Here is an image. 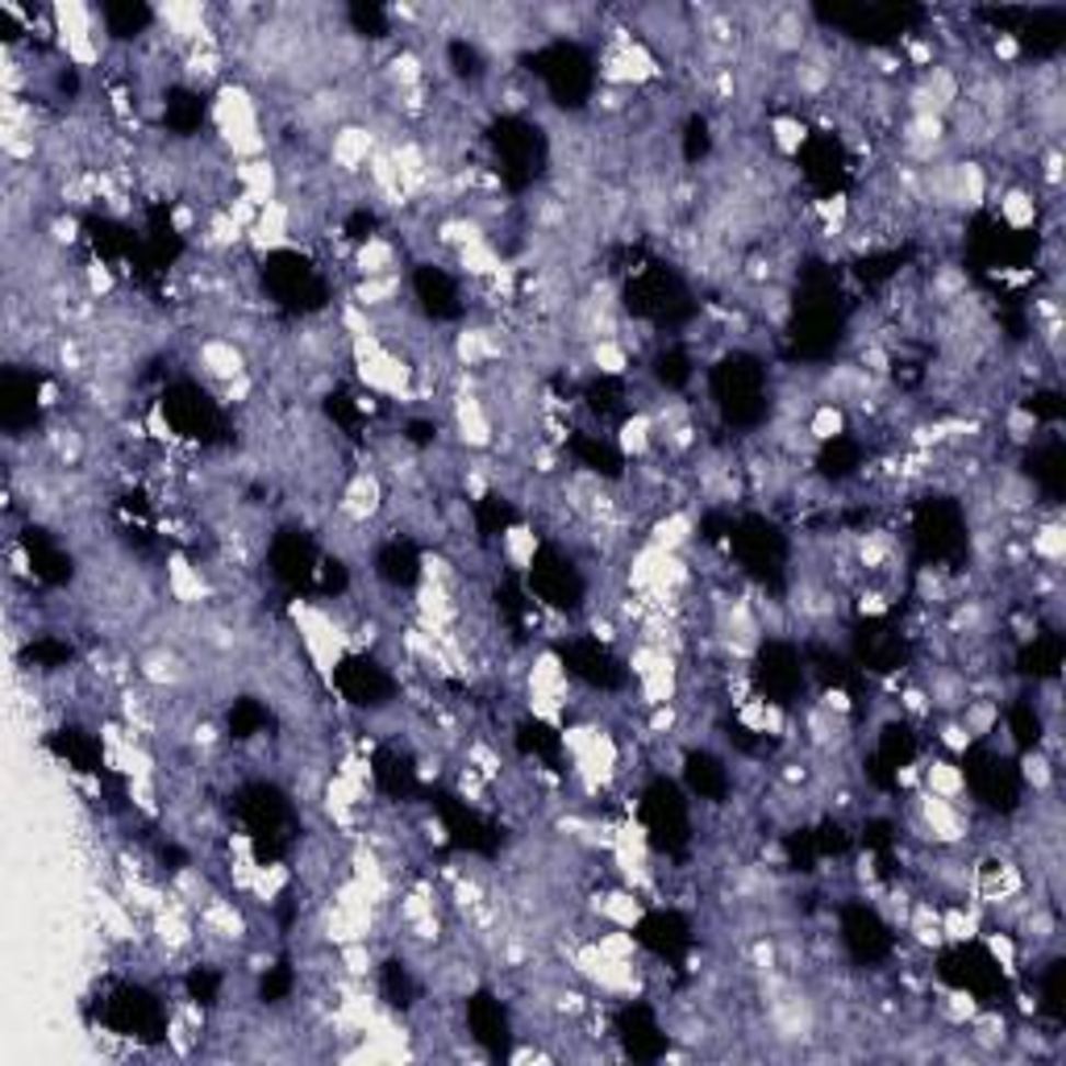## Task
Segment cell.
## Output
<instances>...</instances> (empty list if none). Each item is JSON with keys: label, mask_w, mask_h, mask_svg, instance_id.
Here are the masks:
<instances>
[{"label": "cell", "mask_w": 1066, "mask_h": 1066, "mask_svg": "<svg viewBox=\"0 0 1066 1066\" xmlns=\"http://www.w3.org/2000/svg\"><path fill=\"white\" fill-rule=\"evenodd\" d=\"M1004 429H1008V438H1012V442H1029V438H1033V429H1038L1033 409L1012 404V409H1008V417H1004Z\"/></svg>", "instance_id": "cell-20"}, {"label": "cell", "mask_w": 1066, "mask_h": 1066, "mask_svg": "<svg viewBox=\"0 0 1066 1066\" xmlns=\"http://www.w3.org/2000/svg\"><path fill=\"white\" fill-rule=\"evenodd\" d=\"M450 421H455V434L467 450H492L496 446V425H492V413H488L480 392H455Z\"/></svg>", "instance_id": "cell-1"}, {"label": "cell", "mask_w": 1066, "mask_h": 1066, "mask_svg": "<svg viewBox=\"0 0 1066 1066\" xmlns=\"http://www.w3.org/2000/svg\"><path fill=\"white\" fill-rule=\"evenodd\" d=\"M196 363H200V371L213 379V383H233V379L251 376L247 371V351L233 342V337H205L200 342V351H196Z\"/></svg>", "instance_id": "cell-2"}, {"label": "cell", "mask_w": 1066, "mask_h": 1066, "mask_svg": "<svg viewBox=\"0 0 1066 1066\" xmlns=\"http://www.w3.org/2000/svg\"><path fill=\"white\" fill-rule=\"evenodd\" d=\"M920 779H925V792L941 795V800H959L966 792V771L954 758H929L920 767Z\"/></svg>", "instance_id": "cell-11"}, {"label": "cell", "mask_w": 1066, "mask_h": 1066, "mask_svg": "<svg viewBox=\"0 0 1066 1066\" xmlns=\"http://www.w3.org/2000/svg\"><path fill=\"white\" fill-rule=\"evenodd\" d=\"M992 55H996L1000 64H1017V59H1021V43H1017L1012 34H1000V38L992 43Z\"/></svg>", "instance_id": "cell-22"}, {"label": "cell", "mask_w": 1066, "mask_h": 1066, "mask_svg": "<svg viewBox=\"0 0 1066 1066\" xmlns=\"http://www.w3.org/2000/svg\"><path fill=\"white\" fill-rule=\"evenodd\" d=\"M168 596L180 600L184 608H196L205 600V575L200 566H192L184 554H171L168 559Z\"/></svg>", "instance_id": "cell-8"}, {"label": "cell", "mask_w": 1066, "mask_h": 1066, "mask_svg": "<svg viewBox=\"0 0 1066 1066\" xmlns=\"http://www.w3.org/2000/svg\"><path fill=\"white\" fill-rule=\"evenodd\" d=\"M938 742L945 746L950 754H966V750H975V737L971 733L962 730V721H945L938 730Z\"/></svg>", "instance_id": "cell-21"}, {"label": "cell", "mask_w": 1066, "mask_h": 1066, "mask_svg": "<svg viewBox=\"0 0 1066 1066\" xmlns=\"http://www.w3.org/2000/svg\"><path fill=\"white\" fill-rule=\"evenodd\" d=\"M1017 775H1021L1024 788H1033V792H1050V788H1054V758H1050L1045 750H1024Z\"/></svg>", "instance_id": "cell-17"}, {"label": "cell", "mask_w": 1066, "mask_h": 1066, "mask_svg": "<svg viewBox=\"0 0 1066 1066\" xmlns=\"http://www.w3.org/2000/svg\"><path fill=\"white\" fill-rule=\"evenodd\" d=\"M696 529V521H691L688 508H667V513H658V521L650 525V546L654 550H670V554H679L684 546H691V534Z\"/></svg>", "instance_id": "cell-7"}, {"label": "cell", "mask_w": 1066, "mask_h": 1066, "mask_svg": "<svg viewBox=\"0 0 1066 1066\" xmlns=\"http://www.w3.org/2000/svg\"><path fill=\"white\" fill-rule=\"evenodd\" d=\"M538 550H542V542H538V529H534V525H508V529H504L501 554L513 571H534Z\"/></svg>", "instance_id": "cell-13"}, {"label": "cell", "mask_w": 1066, "mask_h": 1066, "mask_svg": "<svg viewBox=\"0 0 1066 1066\" xmlns=\"http://www.w3.org/2000/svg\"><path fill=\"white\" fill-rule=\"evenodd\" d=\"M371 154H376V134L367 126H342L334 134V142H330V163L337 171H346V175L367 168Z\"/></svg>", "instance_id": "cell-5"}, {"label": "cell", "mask_w": 1066, "mask_h": 1066, "mask_svg": "<svg viewBox=\"0 0 1066 1066\" xmlns=\"http://www.w3.org/2000/svg\"><path fill=\"white\" fill-rule=\"evenodd\" d=\"M337 513L355 525L376 521L379 513H383V483H379L376 471H358V475H351V483L342 488Z\"/></svg>", "instance_id": "cell-3"}, {"label": "cell", "mask_w": 1066, "mask_h": 1066, "mask_svg": "<svg viewBox=\"0 0 1066 1066\" xmlns=\"http://www.w3.org/2000/svg\"><path fill=\"white\" fill-rule=\"evenodd\" d=\"M771 142L779 154H800L804 150V142H809V126L800 122V117H771Z\"/></svg>", "instance_id": "cell-18"}, {"label": "cell", "mask_w": 1066, "mask_h": 1066, "mask_svg": "<svg viewBox=\"0 0 1066 1066\" xmlns=\"http://www.w3.org/2000/svg\"><path fill=\"white\" fill-rule=\"evenodd\" d=\"M650 450H654V417H650V409H633L617 425V455L621 459H646Z\"/></svg>", "instance_id": "cell-6"}, {"label": "cell", "mask_w": 1066, "mask_h": 1066, "mask_svg": "<svg viewBox=\"0 0 1066 1066\" xmlns=\"http://www.w3.org/2000/svg\"><path fill=\"white\" fill-rule=\"evenodd\" d=\"M1029 554L1045 566H1058L1066 559V529L1063 521H1042L1029 534Z\"/></svg>", "instance_id": "cell-15"}, {"label": "cell", "mask_w": 1066, "mask_h": 1066, "mask_svg": "<svg viewBox=\"0 0 1066 1066\" xmlns=\"http://www.w3.org/2000/svg\"><path fill=\"white\" fill-rule=\"evenodd\" d=\"M1000 221L1008 226L1012 233H1024L1038 226V200L1029 196V192L1012 188L1000 196Z\"/></svg>", "instance_id": "cell-16"}, {"label": "cell", "mask_w": 1066, "mask_h": 1066, "mask_svg": "<svg viewBox=\"0 0 1066 1066\" xmlns=\"http://www.w3.org/2000/svg\"><path fill=\"white\" fill-rule=\"evenodd\" d=\"M983 945H987L992 962L1000 966L1008 979H1012V975L1021 971V962H1017V941H1012V933H1004V929H996V933H983Z\"/></svg>", "instance_id": "cell-19"}, {"label": "cell", "mask_w": 1066, "mask_h": 1066, "mask_svg": "<svg viewBox=\"0 0 1066 1066\" xmlns=\"http://www.w3.org/2000/svg\"><path fill=\"white\" fill-rule=\"evenodd\" d=\"M804 429H809V438H813L816 446L841 442V438H846V409H841L837 400H816L813 409H809Z\"/></svg>", "instance_id": "cell-12"}, {"label": "cell", "mask_w": 1066, "mask_h": 1066, "mask_svg": "<svg viewBox=\"0 0 1066 1066\" xmlns=\"http://www.w3.org/2000/svg\"><path fill=\"white\" fill-rule=\"evenodd\" d=\"M962 730L971 733L975 742H987L992 733L1000 730V700H987V696H971L966 704H962Z\"/></svg>", "instance_id": "cell-14"}, {"label": "cell", "mask_w": 1066, "mask_h": 1066, "mask_svg": "<svg viewBox=\"0 0 1066 1066\" xmlns=\"http://www.w3.org/2000/svg\"><path fill=\"white\" fill-rule=\"evenodd\" d=\"M355 272L358 279H379V275H397V247L388 238H363L355 251Z\"/></svg>", "instance_id": "cell-10"}, {"label": "cell", "mask_w": 1066, "mask_h": 1066, "mask_svg": "<svg viewBox=\"0 0 1066 1066\" xmlns=\"http://www.w3.org/2000/svg\"><path fill=\"white\" fill-rule=\"evenodd\" d=\"M950 200H959L962 209H983L987 200V175L975 159H962L950 171Z\"/></svg>", "instance_id": "cell-9"}, {"label": "cell", "mask_w": 1066, "mask_h": 1066, "mask_svg": "<svg viewBox=\"0 0 1066 1066\" xmlns=\"http://www.w3.org/2000/svg\"><path fill=\"white\" fill-rule=\"evenodd\" d=\"M233 184H238V192H242V196H251L259 209H267L272 200H279L284 171L275 168L272 159L263 154V159H247V163H238V168H233Z\"/></svg>", "instance_id": "cell-4"}]
</instances>
